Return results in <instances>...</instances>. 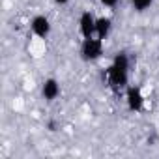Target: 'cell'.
I'll use <instances>...</instances> for the list:
<instances>
[{
  "label": "cell",
  "instance_id": "obj_1",
  "mask_svg": "<svg viewBox=\"0 0 159 159\" xmlns=\"http://www.w3.org/2000/svg\"><path fill=\"white\" fill-rule=\"evenodd\" d=\"M107 81L114 90H122L127 88V81H129V58L125 52H118L114 54L109 69H107Z\"/></svg>",
  "mask_w": 159,
  "mask_h": 159
},
{
  "label": "cell",
  "instance_id": "obj_2",
  "mask_svg": "<svg viewBox=\"0 0 159 159\" xmlns=\"http://www.w3.org/2000/svg\"><path fill=\"white\" fill-rule=\"evenodd\" d=\"M103 54V39L98 36L92 38H84L81 43V58L84 62H94L98 58H101Z\"/></svg>",
  "mask_w": 159,
  "mask_h": 159
},
{
  "label": "cell",
  "instance_id": "obj_3",
  "mask_svg": "<svg viewBox=\"0 0 159 159\" xmlns=\"http://www.w3.org/2000/svg\"><path fill=\"white\" fill-rule=\"evenodd\" d=\"M125 103H127V109L133 111V112L142 111V107H144V96H142V92H140L139 86H127L125 88Z\"/></svg>",
  "mask_w": 159,
  "mask_h": 159
},
{
  "label": "cell",
  "instance_id": "obj_4",
  "mask_svg": "<svg viewBox=\"0 0 159 159\" xmlns=\"http://www.w3.org/2000/svg\"><path fill=\"white\" fill-rule=\"evenodd\" d=\"M96 19L98 17H94V13H90V11L81 13V17H79V30H81L83 38L96 36Z\"/></svg>",
  "mask_w": 159,
  "mask_h": 159
},
{
  "label": "cell",
  "instance_id": "obj_5",
  "mask_svg": "<svg viewBox=\"0 0 159 159\" xmlns=\"http://www.w3.org/2000/svg\"><path fill=\"white\" fill-rule=\"evenodd\" d=\"M30 28L38 38H47L51 34V21L45 15H36L30 21Z\"/></svg>",
  "mask_w": 159,
  "mask_h": 159
},
{
  "label": "cell",
  "instance_id": "obj_6",
  "mask_svg": "<svg viewBox=\"0 0 159 159\" xmlns=\"http://www.w3.org/2000/svg\"><path fill=\"white\" fill-rule=\"evenodd\" d=\"M41 96L47 101H54L60 96V84L56 79H45V83L41 86Z\"/></svg>",
  "mask_w": 159,
  "mask_h": 159
},
{
  "label": "cell",
  "instance_id": "obj_7",
  "mask_svg": "<svg viewBox=\"0 0 159 159\" xmlns=\"http://www.w3.org/2000/svg\"><path fill=\"white\" fill-rule=\"evenodd\" d=\"M112 30V19L111 17H98L96 19V36L101 39H107Z\"/></svg>",
  "mask_w": 159,
  "mask_h": 159
},
{
  "label": "cell",
  "instance_id": "obj_8",
  "mask_svg": "<svg viewBox=\"0 0 159 159\" xmlns=\"http://www.w3.org/2000/svg\"><path fill=\"white\" fill-rule=\"evenodd\" d=\"M152 2H153V0H131V6H133L135 11L142 13V11H146L152 6Z\"/></svg>",
  "mask_w": 159,
  "mask_h": 159
},
{
  "label": "cell",
  "instance_id": "obj_9",
  "mask_svg": "<svg viewBox=\"0 0 159 159\" xmlns=\"http://www.w3.org/2000/svg\"><path fill=\"white\" fill-rule=\"evenodd\" d=\"M99 2L105 6V8H114L118 4V0H99Z\"/></svg>",
  "mask_w": 159,
  "mask_h": 159
},
{
  "label": "cell",
  "instance_id": "obj_10",
  "mask_svg": "<svg viewBox=\"0 0 159 159\" xmlns=\"http://www.w3.org/2000/svg\"><path fill=\"white\" fill-rule=\"evenodd\" d=\"M54 2H56L58 6H64V4H67V2H69V0H54Z\"/></svg>",
  "mask_w": 159,
  "mask_h": 159
}]
</instances>
